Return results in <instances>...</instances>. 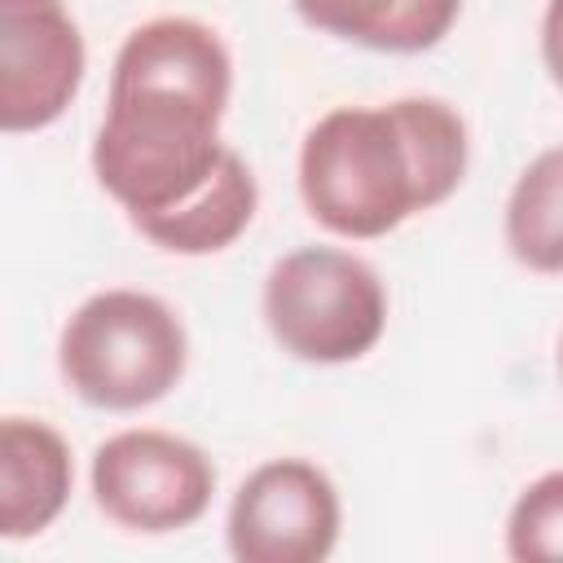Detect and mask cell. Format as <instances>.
<instances>
[{"instance_id": "cell-1", "label": "cell", "mask_w": 563, "mask_h": 563, "mask_svg": "<svg viewBox=\"0 0 563 563\" xmlns=\"http://www.w3.org/2000/svg\"><path fill=\"white\" fill-rule=\"evenodd\" d=\"M229 92L233 57L198 18H150L119 44L92 172L132 224L176 211L224 167Z\"/></svg>"}, {"instance_id": "cell-12", "label": "cell", "mask_w": 563, "mask_h": 563, "mask_svg": "<svg viewBox=\"0 0 563 563\" xmlns=\"http://www.w3.org/2000/svg\"><path fill=\"white\" fill-rule=\"evenodd\" d=\"M506 554L519 563L563 559V471L532 479L506 519Z\"/></svg>"}, {"instance_id": "cell-10", "label": "cell", "mask_w": 563, "mask_h": 563, "mask_svg": "<svg viewBox=\"0 0 563 563\" xmlns=\"http://www.w3.org/2000/svg\"><path fill=\"white\" fill-rule=\"evenodd\" d=\"M290 4L308 26L374 53H427L453 31L462 13V0H290Z\"/></svg>"}, {"instance_id": "cell-14", "label": "cell", "mask_w": 563, "mask_h": 563, "mask_svg": "<svg viewBox=\"0 0 563 563\" xmlns=\"http://www.w3.org/2000/svg\"><path fill=\"white\" fill-rule=\"evenodd\" d=\"M559 378H563V339H559Z\"/></svg>"}, {"instance_id": "cell-8", "label": "cell", "mask_w": 563, "mask_h": 563, "mask_svg": "<svg viewBox=\"0 0 563 563\" xmlns=\"http://www.w3.org/2000/svg\"><path fill=\"white\" fill-rule=\"evenodd\" d=\"M70 444L44 418L9 413L0 422V532L40 537L70 501Z\"/></svg>"}, {"instance_id": "cell-11", "label": "cell", "mask_w": 563, "mask_h": 563, "mask_svg": "<svg viewBox=\"0 0 563 563\" xmlns=\"http://www.w3.org/2000/svg\"><path fill=\"white\" fill-rule=\"evenodd\" d=\"M506 246L541 277L563 273V145L541 150L506 198Z\"/></svg>"}, {"instance_id": "cell-7", "label": "cell", "mask_w": 563, "mask_h": 563, "mask_svg": "<svg viewBox=\"0 0 563 563\" xmlns=\"http://www.w3.org/2000/svg\"><path fill=\"white\" fill-rule=\"evenodd\" d=\"M88 48L66 0H0V128L40 132L66 114Z\"/></svg>"}, {"instance_id": "cell-3", "label": "cell", "mask_w": 563, "mask_h": 563, "mask_svg": "<svg viewBox=\"0 0 563 563\" xmlns=\"http://www.w3.org/2000/svg\"><path fill=\"white\" fill-rule=\"evenodd\" d=\"M189 361V339L172 303L145 290L88 295L57 339V369L66 387L110 413H132L163 400Z\"/></svg>"}, {"instance_id": "cell-13", "label": "cell", "mask_w": 563, "mask_h": 563, "mask_svg": "<svg viewBox=\"0 0 563 563\" xmlns=\"http://www.w3.org/2000/svg\"><path fill=\"white\" fill-rule=\"evenodd\" d=\"M541 57L550 79L563 88V0H550L541 13Z\"/></svg>"}, {"instance_id": "cell-6", "label": "cell", "mask_w": 563, "mask_h": 563, "mask_svg": "<svg viewBox=\"0 0 563 563\" xmlns=\"http://www.w3.org/2000/svg\"><path fill=\"white\" fill-rule=\"evenodd\" d=\"M339 528L334 479L303 457H273L238 484L224 541L238 563H321L334 554Z\"/></svg>"}, {"instance_id": "cell-9", "label": "cell", "mask_w": 563, "mask_h": 563, "mask_svg": "<svg viewBox=\"0 0 563 563\" xmlns=\"http://www.w3.org/2000/svg\"><path fill=\"white\" fill-rule=\"evenodd\" d=\"M255 207H260L255 172L246 167V158L238 150H229L224 167L211 176L207 189H198L176 211L136 220L132 229L141 238H150L158 251H172V255H216L251 229Z\"/></svg>"}, {"instance_id": "cell-4", "label": "cell", "mask_w": 563, "mask_h": 563, "mask_svg": "<svg viewBox=\"0 0 563 563\" xmlns=\"http://www.w3.org/2000/svg\"><path fill=\"white\" fill-rule=\"evenodd\" d=\"M264 325L308 365L361 361L387 330V286L352 251L299 246L264 277Z\"/></svg>"}, {"instance_id": "cell-5", "label": "cell", "mask_w": 563, "mask_h": 563, "mask_svg": "<svg viewBox=\"0 0 563 563\" xmlns=\"http://www.w3.org/2000/svg\"><path fill=\"white\" fill-rule=\"evenodd\" d=\"M211 493L216 466L185 435L132 427L92 453V497L128 532H180L207 515Z\"/></svg>"}, {"instance_id": "cell-2", "label": "cell", "mask_w": 563, "mask_h": 563, "mask_svg": "<svg viewBox=\"0 0 563 563\" xmlns=\"http://www.w3.org/2000/svg\"><path fill=\"white\" fill-rule=\"evenodd\" d=\"M462 114L440 97L334 106L299 145V198L334 238L369 242L440 207L466 176Z\"/></svg>"}]
</instances>
